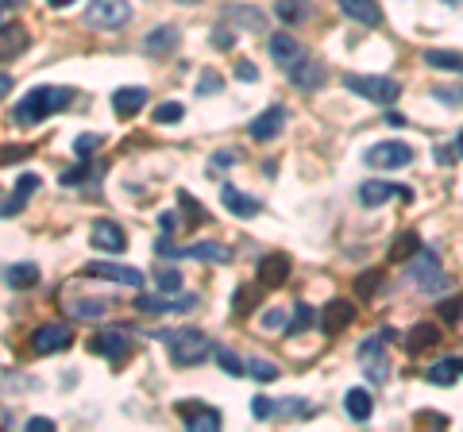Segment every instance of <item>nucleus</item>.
Returning <instances> with one entry per match:
<instances>
[{
    "label": "nucleus",
    "instance_id": "f257e3e1",
    "mask_svg": "<svg viewBox=\"0 0 463 432\" xmlns=\"http://www.w3.org/2000/svg\"><path fill=\"white\" fill-rule=\"evenodd\" d=\"M70 101H73V89H66V86H39L16 104L12 120L16 124H39V120H47V116L70 109Z\"/></svg>",
    "mask_w": 463,
    "mask_h": 432
},
{
    "label": "nucleus",
    "instance_id": "f03ea898",
    "mask_svg": "<svg viewBox=\"0 0 463 432\" xmlns=\"http://www.w3.org/2000/svg\"><path fill=\"white\" fill-rule=\"evenodd\" d=\"M155 336L166 344L174 367H197L213 355V344H209V336L201 329H171V332H155Z\"/></svg>",
    "mask_w": 463,
    "mask_h": 432
},
{
    "label": "nucleus",
    "instance_id": "7ed1b4c3",
    "mask_svg": "<svg viewBox=\"0 0 463 432\" xmlns=\"http://www.w3.org/2000/svg\"><path fill=\"white\" fill-rule=\"evenodd\" d=\"M155 255L159 259H197V262H231V247L220 239H201V244L189 247H174L171 239H155Z\"/></svg>",
    "mask_w": 463,
    "mask_h": 432
},
{
    "label": "nucleus",
    "instance_id": "20e7f679",
    "mask_svg": "<svg viewBox=\"0 0 463 432\" xmlns=\"http://www.w3.org/2000/svg\"><path fill=\"white\" fill-rule=\"evenodd\" d=\"M409 282H414L417 290H425V293H440V290H444L448 274H444V262H440L436 251H429V247H417L414 251V262H409Z\"/></svg>",
    "mask_w": 463,
    "mask_h": 432
},
{
    "label": "nucleus",
    "instance_id": "39448f33",
    "mask_svg": "<svg viewBox=\"0 0 463 432\" xmlns=\"http://www.w3.org/2000/svg\"><path fill=\"white\" fill-rule=\"evenodd\" d=\"M344 86L352 93H360V97L375 101V104H394L402 97V86H398L394 78H378V73H347Z\"/></svg>",
    "mask_w": 463,
    "mask_h": 432
},
{
    "label": "nucleus",
    "instance_id": "423d86ee",
    "mask_svg": "<svg viewBox=\"0 0 463 432\" xmlns=\"http://www.w3.org/2000/svg\"><path fill=\"white\" fill-rule=\"evenodd\" d=\"M360 363H363V375L371 378L375 386H386V378H391V360H386V340L383 332L367 336L360 344Z\"/></svg>",
    "mask_w": 463,
    "mask_h": 432
},
{
    "label": "nucleus",
    "instance_id": "0eeeda50",
    "mask_svg": "<svg viewBox=\"0 0 463 432\" xmlns=\"http://www.w3.org/2000/svg\"><path fill=\"white\" fill-rule=\"evenodd\" d=\"M86 19H89V27L120 31L132 19V4H128V0H89Z\"/></svg>",
    "mask_w": 463,
    "mask_h": 432
},
{
    "label": "nucleus",
    "instance_id": "6e6552de",
    "mask_svg": "<svg viewBox=\"0 0 463 432\" xmlns=\"http://www.w3.org/2000/svg\"><path fill=\"white\" fill-rule=\"evenodd\" d=\"M363 163L371 171H402V166L414 163V147L402 143V140H391V143H375L371 151L363 155Z\"/></svg>",
    "mask_w": 463,
    "mask_h": 432
},
{
    "label": "nucleus",
    "instance_id": "1a4fd4ad",
    "mask_svg": "<svg viewBox=\"0 0 463 432\" xmlns=\"http://www.w3.org/2000/svg\"><path fill=\"white\" fill-rule=\"evenodd\" d=\"M86 278H104V282H120V286H132V290H143L147 274L140 267H124V262H109V259H97V262H86L81 267Z\"/></svg>",
    "mask_w": 463,
    "mask_h": 432
},
{
    "label": "nucleus",
    "instance_id": "9d476101",
    "mask_svg": "<svg viewBox=\"0 0 463 432\" xmlns=\"http://www.w3.org/2000/svg\"><path fill=\"white\" fill-rule=\"evenodd\" d=\"M132 347H135V340H132L128 329H104V332H97L89 340V352L104 355L109 363H124L132 355Z\"/></svg>",
    "mask_w": 463,
    "mask_h": 432
},
{
    "label": "nucleus",
    "instance_id": "9b49d317",
    "mask_svg": "<svg viewBox=\"0 0 463 432\" xmlns=\"http://www.w3.org/2000/svg\"><path fill=\"white\" fill-rule=\"evenodd\" d=\"M197 305V293H178V298H151V293L140 290L135 298V313H147V317H163V313H189Z\"/></svg>",
    "mask_w": 463,
    "mask_h": 432
},
{
    "label": "nucleus",
    "instance_id": "f8f14e48",
    "mask_svg": "<svg viewBox=\"0 0 463 432\" xmlns=\"http://www.w3.org/2000/svg\"><path fill=\"white\" fill-rule=\"evenodd\" d=\"M286 73H290V81H293V89H305V93H313V89H321L324 86V62H317V58H293L290 66H286Z\"/></svg>",
    "mask_w": 463,
    "mask_h": 432
},
{
    "label": "nucleus",
    "instance_id": "ddd939ff",
    "mask_svg": "<svg viewBox=\"0 0 463 432\" xmlns=\"http://www.w3.org/2000/svg\"><path fill=\"white\" fill-rule=\"evenodd\" d=\"M70 344H73V332L66 324H39L35 336H31V347H35L39 355H58V352H66Z\"/></svg>",
    "mask_w": 463,
    "mask_h": 432
},
{
    "label": "nucleus",
    "instance_id": "4468645a",
    "mask_svg": "<svg viewBox=\"0 0 463 432\" xmlns=\"http://www.w3.org/2000/svg\"><path fill=\"white\" fill-rule=\"evenodd\" d=\"M89 244L104 251V255H124V247H128V236H124L120 224H112V220H97L89 231Z\"/></svg>",
    "mask_w": 463,
    "mask_h": 432
},
{
    "label": "nucleus",
    "instance_id": "2eb2a0df",
    "mask_svg": "<svg viewBox=\"0 0 463 432\" xmlns=\"http://www.w3.org/2000/svg\"><path fill=\"white\" fill-rule=\"evenodd\" d=\"M282 128H286V109H282V104H270L267 112L251 120L247 132H251V140H255V143H270Z\"/></svg>",
    "mask_w": 463,
    "mask_h": 432
},
{
    "label": "nucleus",
    "instance_id": "dca6fc26",
    "mask_svg": "<svg viewBox=\"0 0 463 432\" xmlns=\"http://www.w3.org/2000/svg\"><path fill=\"white\" fill-rule=\"evenodd\" d=\"M178 413H182L186 428H194V432H216L224 425L220 409H213V405H178Z\"/></svg>",
    "mask_w": 463,
    "mask_h": 432
},
{
    "label": "nucleus",
    "instance_id": "f3484780",
    "mask_svg": "<svg viewBox=\"0 0 463 432\" xmlns=\"http://www.w3.org/2000/svg\"><path fill=\"white\" fill-rule=\"evenodd\" d=\"M391 197H398V201H409V189H402V186H394V182H363L360 186V201L367 205V208H375V205H386Z\"/></svg>",
    "mask_w": 463,
    "mask_h": 432
},
{
    "label": "nucleus",
    "instance_id": "a211bd4d",
    "mask_svg": "<svg viewBox=\"0 0 463 432\" xmlns=\"http://www.w3.org/2000/svg\"><path fill=\"white\" fill-rule=\"evenodd\" d=\"M352 321H355V305L352 301H329L324 305V313H321V332L336 336V332H344Z\"/></svg>",
    "mask_w": 463,
    "mask_h": 432
},
{
    "label": "nucleus",
    "instance_id": "6ab92c4d",
    "mask_svg": "<svg viewBox=\"0 0 463 432\" xmlns=\"http://www.w3.org/2000/svg\"><path fill=\"white\" fill-rule=\"evenodd\" d=\"M336 4H340V12L347 19H355V24H363V27L383 24V8H378V0H336Z\"/></svg>",
    "mask_w": 463,
    "mask_h": 432
},
{
    "label": "nucleus",
    "instance_id": "aec40b11",
    "mask_svg": "<svg viewBox=\"0 0 463 432\" xmlns=\"http://www.w3.org/2000/svg\"><path fill=\"white\" fill-rule=\"evenodd\" d=\"M147 104V89L143 86H124L112 93V112L120 116V120H128V116H140Z\"/></svg>",
    "mask_w": 463,
    "mask_h": 432
},
{
    "label": "nucleus",
    "instance_id": "412c9836",
    "mask_svg": "<svg viewBox=\"0 0 463 432\" xmlns=\"http://www.w3.org/2000/svg\"><path fill=\"white\" fill-rule=\"evenodd\" d=\"M286 274H290V255H267V259H259V286H267V290H278L282 282H286Z\"/></svg>",
    "mask_w": 463,
    "mask_h": 432
},
{
    "label": "nucleus",
    "instance_id": "4be33fe9",
    "mask_svg": "<svg viewBox=\"0 0 463 432\" xmlns=\"http://www.w3.org/2000/svg\"><path fill=\"white\" fill-rule=\"evenodd\" d=\"M35 189H39V178H35V174H24V178H19V186H16V189H12V193H8V197H4V201H0V220L16 216L19 208L27 205V197L35 193Z\"/></svg>",
    "mask_w": 463,
    "mask_h": 432
},
{
    "label": "nucleus",
    "instance_id": "5701e85b",
    "mask_svg": "<svg viewBox=\"0 0 463 432\" xmlns=\"http://www.w3.org/2000/svg\"><path fill=\"white\" fill-rule=\"evenodd\" d=\"M267 50H270V58H275L282 70H286L293 58H301V55H305V50H301V43H298V39H293V35H286V31H275V35L267 39Z\"/></svg>",
    "mask_w": 463,
    "mask_h": 432
},
{
    "label": "nucleus",
    "instance_id": "b1692460",
    "mask_svg": "<svg viewBox=\"0 0 463 432\" xmlns=\"http://www.w3.org/2000/svg\"><path fill=\"white\" fill-rule=\"evenodd\" d=\"M178 43H182V31L171 27V24H159L151 35L143 39V50H147V55H171Z\"/></svg>",
    "mask_w": 463,
    "mask_h": 432
},
{
    "label": "nucleus",
    "instance_id": "393cba45",
    "mask_svg": "<svg viewBox=\"0 0 463 432\" xmlns=\"http://www.w3.org/2000/svg\"><path fill=\"white\" fill-rule=\"evenodd\" d=\"M27 31L19 27V24H0V58H16V55H24L27 50Z\"/></svg>",
    "mask_w": 463,
    "mask_h": 432
},
{
    "label": "nucleus",
    "instance_id": "a878e982",
    "mask_svg": "<svg viewBox=\"0 0 463 432\" xmlns=\"http://www.w3.org/2000/svg\"><path fill=\"white\" fill-rule=\"evenodd\" d=\"M220 201H224V208H231L236 216H244V220H251V216H259V201L255 197H247V193H239L236 186H224L220 189Z\"/></svg>",
    "mask_w": 463,
    "mask_h": 432
},
{
    "label": "nucleus",
    "instance_id": "bb28decb",
    "mask_svg": "<svg viewBox=\"0 0 463 432\" xmlns=\"http://www.w3.org/2000/svg\"><path fill=\"white\" fill-rule=\"evenodd\" d=\"M425 378L433 386H456L459 383V355H448V360H440V363H433L425 371Z\"/></svg>",
    "mask_w": 463,
    "mask_h": 432
},
{
    "label": "nucleus",
    "instance_id": "cd10ccee",
    "mask_svg": "<svg viewBox=\"0 0 463 432\" xmlns=\"http://www.w3.org/2000/svg\"><path fill=\"white\" fill-rule=\"evenodd\" d=\"M4 282L8 286H16V290H31L39 282V267L35 262H16V267L4 270Z\"/></svg>",
    "mask_w": 463,
    "mask_h": 432
},
{
    "label": "nucleus",
    "instance_id": "c85d7f7f",
    "mask_svg": "<svg viewBox=\"0 0 463 432\" xmlns=\"http://www.w3.org/2000/svg\"><path fill=\"white\" fill-rule=\"evenodd\" d=\"M344 409H347V417L367 421V417H371V409H375V402H371V394H367V390H347V394H344Z\"/></svg>",
    "mask_w": 463,
    "mask_h": 432
},
{
    "label": "nucleus",
    "instance_id": "c756f323",
    "mask_svg": "<svg viewBox=\"0 0 463 432\" xmlns=\"http://www.w3.org/2000/svg\"><path fill=\"white\" fill-rule=\"evenodd\" d=\"M440 344V329L436 324H414V332H409V352H429V347Z\"/></svg>",
    "mask_w": 463,
    "mask_h": 432
},
{
    "label": "nucleus",
    "instance_id": "7c9ffc66",
    "mask_svg": "<svg viewBox=\"0 0 463 432\" xmlns=\"http://www.w3.org/2000/svg\"><path fill=\"white\" fill-rule=\"evenodd\" d=\"M66 309H70V317H78V321H93V317H104V313L112 309V301L89 298V301H70Z\"/></svg>",
    "mask_w": 463,
    "mask_h": 432
},
{
    "label": "nucleus",
    "instance_id": "2f4dec72",
    "mask_svg": "<svg viewBox=\"0 0 463 432\" xmlns=\"http://www.w3.org/2000/svg\"><path fill=\"white\" fill-rule=\"evenodd\" d=\"M425 62L433 70H448V73H459V50H425Z\"/></svg>",
    "mask_w": 463,
    "mask_h": 432
},
{
    "label": "nucleus",
    "instance_id": "473e14b6",
    "mask_svg": "<svg viewBox=\"0 0 463 432\" xmlns=\"http://www.w3.org/2000/svg\"><path fill=\"white\" fill-rule=\"evenodd\" d=\"M228 19H236V24H244L247 31H262L267 27V16L255 12V8H224Z\"/></svg>",
    "mask_w": 463,
    "mask_h": 432
},
{
    "label": "nucleus",
    "instance_id": "72a5a7b5",
    "mask_svg": "<svg viewBox=\"0 0 463 432\" xmlns=\"http://www.w3.org/2000/svg\"><path fill=\"white\" fill-rule=\"evenodd\" d=\"M213 355H216V363H220V371L224 375L244 378V363H239V355L231 352V347H213Z\"/></svg>",
    "mask_w": 463,
    "mask_h": 432
},
{
    "label": "nucleus",
    "instance_id": "f704fd0d",
    "mask_svg": "<svg viewBox=\"0 0 463 432\" xmlns=\"http://www.w3.org/2000/svg\"><path fill=\"white\" fill-rule=\"evenodd\" d=\"M278 16L286 24H298V19L309 16V0H278Z\"/></svg>",
    "mask_w": 463,
    "mask_h": 432
},
{
    "label": "nucleus",
    "instance_id": "c9c22d12",
    "mask_svg": "<svg viewBox=\"0 0 463 432\" xmlns=\"http://www.w3.org/2000/svg\"><path fill=\"white\" fill-rule=\"evenodd\" d=\"M244 375H251V378H259V383H275V378L282 375L275 363L270 360H251L247 367H244Z\"/></svg>",
    "mask_w": 463,
    "mask_h": 432
},
{
    "label": "nucleus",
    "instance_id": "e433bc0d",
    "mask_svg": "<svg viewBox=\"0 0 463 432\" xmlns=\"http://www.w3.org/2000/svg\"><path fill=\"white\" fill-rule=\"evenodd\" d=\"M417 247H421L417 231H402V236H398V247L391 251V262H402V259H409V255H414Z\"/></svg>",
    "mask_w": 463,
    "mask_h": 432
},
{
    "label": "nucleus",
    "instance_id": "4c0bfd02",
    "mask_svg": "<svg viewBox=\"0 0 463 432\" xmlns=\"http://www.w3.org/2000/svg\"><path fill=\"white\" fill-rule=\"evenodd\" d=\"M182 116H186V109L178 101H163L159 109H155V120H159V124H178Z\"/></svg>",
    "mask_w": 463,
    "mask_h": 432
},
{
    "label": "nucleus",
    "instance_id": "58836bf2",
    "mask_svg": "<svg viewBox=\"0 0 463 432\" xmlns=\"http://www.w3.org/2000/svg\"><path fill=\"white\" fill-rule=\"evenodd\" d=\"M24 159H31V147H24V143H4L0 147V166H8V163H24Z\"/></svg>",
    "mask_w": 463,
    "mask_h": 432
},
{
    "label": "nucleus",
    "instance_id": "ea45409f",
    "mask_svg": "<svg viewBox=\"0 0 463 432\" xmlns=\"http://www.w3.org/2000/svg\"><path fill=\"white\" fill-rule=\"evenodd\" d=\"M309 324H313V309H309V305H298V309H293V317H290V324H286V329H290V336H298V332H305V329H309Z\"/></svg>",
    "mask_w": 463,
    "mask_h": 432
},
{
    "label": "nucleus",
    "instance_id": "a19ab883",
    "mask_svg": "<svg viewBox=\"0 0 463 432\" xmlns=\"http://www.w3.org/2000/svg\"><path fill=\"white\" fill-rule=\"evenodd\" d=\"M378 278H383V274H378V270H367V274H363V278H360V282H355V293H360V298L367 301V298H371V293L378 290Z\"/></svg>",
    "mask_w": 463,
    "mask_h": 432
},
{
    "label": "nucleus",
    "instance_id": "79ce46f5",
    "mask_svg": "<svg viewBox=\"0 0 463 432\" xmlns=\"http://www.w3.org/2000/svg\"><path fill=\"white\" fill-rule=\"evenodd\" d=\"M220 86H224V78L216 70H205L201 81H197V93H220Z\"/></svg>",
    "mask_w": 463,
    "mask_h": 432
},
{
    "label": "nucleus",
    "instance_id": "37998d69",
    "mask_svg": "<svg viewBox=\"0 0 463 432\" xmlns=\"http://www.w3.org/2000/svg\"><path fill=\"white\" fill-rule=\"evenodd\" d=\"M159 290H163V293H178V290H182V274H178L174 267L163 270V274H159Z\"/></svg>",
    "mask_w": 463,
    "mask_h": 432
},
{
    "label": "nucleus",
    "instance_id": "c03bdc74",
    "mask_svg": "<svg viewBox=\"0 0 463 432\" xmlns=\"http://www.w3.org/2000/svg\"><path fill=\"white\" fill-rule=\"evenodd\" d=\"M97 171H101V166H78V171H66V174H62V186H81L89 174H97Z\"/></svg>",
    "mask_w": 463,
    "mask_h": 432
},
{
    "label": "nucleus",
    "instance_id": "a18cd8bd",
    "mask_svg": "<svg viewBox=\"0 0 463 432\" xmlns=\"http://www.w3.org/2000/svg\"><path fill=\"white\" fill-rule=\"evenodd\" d=\"M275 409H278V405H275V402H270V398H262V394L255 398V402H251V413H255L259 421H267V417H275Z\"/></svg>",
    "mask_w": 463,
    "mask_h": 432
},
{
    "label": "nucleus",
    "instance_id": "49530a36",
    "mask_svg": "<svg viewBox=\"0 0 463 432\" xmlns=\"http://www.w3.org/2000/svg\"><path fill=\"white\" fill-rule=\"evenodd\" d=\"M236 163H239L236 151H216L213 155V171H224V166H236Z\"/></svg>",
    "mask_w": 463,
    "mask_h": 432
},
{
    "label": "nucleus",
    "instance_id": "de8ad7c7",
    "mask_svg": "<svg viewBox=\"0 0 463 432\" xmlns=\"http://www.w3.org/2000/svg\"><path fill=\"white\" fill-rule=\"evenodd\" d=\"M456 151H459V140L452 143V147H436V163L440 166H452V163H456Z\"/></svg>",
    "mask_w": 463,
    "mask_h": 432
},
{
    "label": "nucleus",
    "instance_id": "09e8293b",
    "mask_svg": "<svg viewBox=\"0 0 463 432\" xmlns=\"http://www.w3.org/2000/svg\"><path fill=\"white\" fill-rule=\"evenodd\" d=\"M178 201H182V205L189 208V213H194V220H205V216H209V213H205V205H197L189 193H178Z\"/></svg>",
    "mask_w": 463,
    "mask_h": 432
},
{
    "label": "nucleus",
    "instance_id": "8fccbe9b",
    "mask_svg": "<svg viewBox=\"0 0 463 432\" xmlns=\"http://www.w3.org/2000/svg\"><path fill=\"white\" fill-rule=\"evenodd\" d=\"M440 317H444L448 324H456V321H459V301L452 298V301H444V305H440Z\"/></svg>",
    "mask_w": 463,
    "mask_h": 432
},
{
    "label": "nucleus",
    "instance_id": "3c124183",
    "mask_svg": "<svg viewBox=\"0 0 463 432\" xmlns=\"http://www.w3.org/2000/svg\"><path fill=\"white\" fill-rule=\"evenodd\" d=\"M97 143H101V135H81V140L73 143V151H78L81 159H86V155H89V147H97Z\"/></svg>",
    "mask_w": 463,
    "mask_h": 432
},
{
    "label": "nucleus",
    "instance_id": "603ef678",
    "mask_svg": "<svg viewBox=\"0 0 463 432\" xmlns=\"http://www.w3.org/2000/svg\"><path fill=\"white\" fill-rule=\"evenodd\" d=\"M251 298H255L251 290H239V293H236V313H239V317H244V313H251Z\"/></svg>",
    "mask_w": 463,
    "mask_h": 432
},
{
    "label": "nucleus",
    "instance_id": "864d4df0",
    "mask_svg": "<svg viewBox=\"0 0 463 432\" xmlns=\"http://www.w3.org/2000/svg\"><path fill=\"white\" fill-rule=\"evenodd\" d=\"M50 428H55V421L50 417H31L27 421V432H50Z\"/></svg>",
    "mask_w": 463,
    "mask_h": 432
},
{
    "label": "nucleus",
    "instance_id": "5fc2aeb1",
    "mask_svg": "<svg viewBox=\"0 0 463 432\" xmlns=\"http://www.w3.org/2000/svg\"><path fill=\"white\" fill-rule=\"evenodd\" d=\"M262 324H267V329H282V324H286V313H282V309H270L267 317H262Z\"/></svg>",
    "mask_w": 463,
    "mask_h": 432
},
{
    "label": "nucleus",
    "instance_id": "6e6d98bb",
    "mask_svg": "<svg viewBox=\"0 0 463 432\" xmlns=\"http://www.w3.org/2000/svg\"><path fill=\"white\" fill-rule=\"evenodd\" d=\"M236 78H244V81H255V78H259V70L251 66V62H239V66H236Z\"/></svg>",
    "mask_w": 463,
    "mask_h": 432
},
{
    "label": "nucleus",
    "instance_id": "4d7b16f0",
    "mask_svg": "<svg viewBox=\"0 0 463 432\" xmlns=\"http://www.w3.org/2000/svg\"><path fill=\"white\" fill-rule=\"evenodd\" d=\"M19 4H24V0H0V24H4V16H8V12H16Z\"/></svg>",
    "mask_w": 463,
    "mask_h": 432
},
{
    "label": "nucleus",
    "instance_id": "13d9d810",
    "mask_svg": "<svg viewBox=\"0 0 463 432\" xmlns=\"http://www.w3.org/2000/svg\"><path fill=\"white\" fill-rule=\"evenodd\" d=\"M436 97H440V101H448L452 109H459V93H456V89H452V93H448V89H436Z\"/></svg>",
    "mask_w": 463,
    "mask_h": 432
},
{
    "label": "nucleus",
    "instance_id": "bf43d9fd",
    "mask_svg": "<svg viewBox=\"0 0 463 432\" xmlns=\"http://www.w3.org/2000/svg\"><path fill=\"white\" fill-rule=\"evenodd\" d=\"M213 43H216V47H236V35H224V31H216Z\"/></svg>",
    "mask_w": 463,
    "mask_h": 432
},
{
    "label": "nucleus",
    "instance_id": "052dcab7",
    "mask_svg": "<svg viewBox=\"0 0 463 432\" xmlns=\"http://www.w3.org/2000/svg\"><path fill=\"white\" fill-rule=\"evenodd\" d=\"M159 224H163L166 231H174V228H178V216H174V213H163V216H159Z\"/></svg>",
    "mask_w": 463,
    "mask_h": 432
},
{
    "label": "nucleus",
    "instance_id": "680f3d73",
    "mask_svg": "<svg viewBox=\"0 0 463 432\" xmlns=\"http://www.w3.org/2000/svg\"><path fill=\"white\" fill-rule=\"evenodd\" d=\"M8 89H12V78H8V73H0V101L8 97Z\"/></svg>",
    "mask_w": 463,
    "mask_h": 432
},
{
    "label": "nucleus",
    "instance_id": "e2e57ef3",
    "mask_svg": "<svg viewBox=\"0 0 463 432\" xmlns=\"http://www.w3.org/2000/svg\"><path fill=\"white\" fill-rule=\"evenodd\" d=\"M386 120H391L394 128H406V116L402 112H386Z\"/></svg>",
    "mask_w": 463,
    "mask_h": 432
},
{
    "label": "nucleus",
    "instance_id": "0e129e2a",
    "mask_svg": "<svg viewBox=\"0 0 463 432\" xmlns=\"http://www.w3.org/2000/svg\"><path fill=\"white\" fill-rule=\"evenodd\" d=\"M47 4H50V8H70L73 0H47Z\"/></svg>",
    "mask_w": 463,
    "mask_h": 432
},
{
    "label": "nucleus",
    "instance_id": "69168bd1",
    "mask_svg": "<svg viewBox=\"0 0 463 432\" xmlns=\"http://www.w3.org/2000/svg\"><path fill=\"white\" fill-rule=\"evenodd\" d=\"M444 4H452V8H456V4H459V0H444Z\"/></svg>",
    "mask_w": 463,
    "mask_h": 432
},
{
    "label": "nucleus",
    "instance_id": "338daca9",
    "mask_svg": "<svg viewBox=\"0 0 463 432\" xmlns=\"http://www.w3.org/2000/svg\"><path fill=\"white\" fill-rule=\"evenodd\" d=\"M182 4H194V0H182Z\"/></svg>",
    "mask_w": 463,
    "mask_h": 432
}]
</instances>
